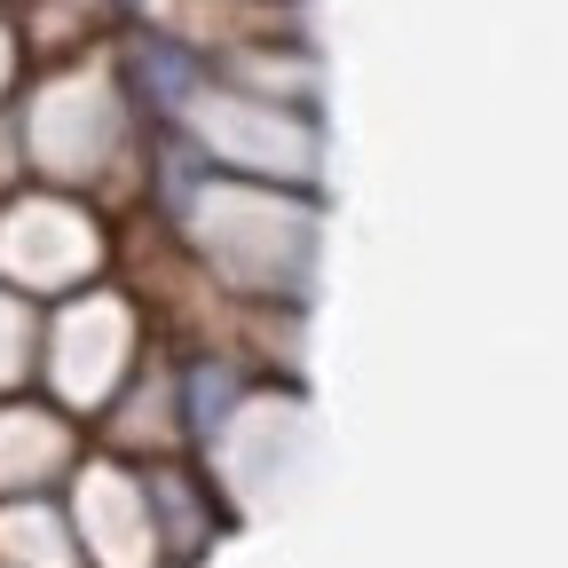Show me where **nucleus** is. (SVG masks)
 <instances>
[{"label":"nucleus","instance_id":"f3484780","mask_svg":"<svg viewBox=\"0 0 568 568\" xmlns=\"http://www.w3.org/2000/svg\"><path fill=\"white\" fill-rule=\"evenodd\" d=\"M24 40H17V24H9V9H0V103H17V88H24Z\"/></svg>","mask_w":568,"mask_h":568},{"label":"nucleus","instance_id":"6ab92c4d","mask_svg":"<svg viewBox=\"0 0 568 568\" xmlns=\"http://www.w3.org/2000/svg\"><path fill=\"white\" fill-rule=\"evenodd\" d=\"M0 9H9V0H0Z\"/></svg>","mask_w":568,"mask_h":568},{"label":"nucleus","instance_id":"20e7f679","mask_svg":"<svg viewBox=\"0 0 568 568\" xmlns=\"http://www.w3.org/2000/svg\"><path fill=\"white\" fill-rule=\"evenodd\" d=\"M174 134L213 174H245V182H276V190H316L324 182V126H316V111L245 95L230 80H205L182 103Z\"/></svg>","mask_w":568,"mask_h":568},{"label":"nucleus","instance_id":"423d86ee","mask_svg":"<svg viewBox=\"0 0 568 568\" xmlns=\"http://www.w3.org/2000/svg\"><path fill=\"white\" fill-rule=\"evenodd\" d=\"M71 537H80V560L95 568H159V529H151V506H142V474L126 458H88L71 466Z\"/></svg>","mask_w":568,"mask_h":568},{"label":"nucleus","instance_id":"ddd939ff","mask_svg":"<svg viewBox=\"0 0 568 568\" xmlns=\"http://www.w3.org/2000/svg\"><path fill=\"white\" fill-rule=\"evenodd\" d=\"M174 387H182V435H213L237 403H245V364L237 355H190V364H174Z\"/></svg>","mask_w":568,"mask_h":568},{"label":"nucleus","instance_id":"0eeeda50","mask_svg":"<svg viewBox=\"0 0 568 568\" xmlns=\"http://www.w3.org/2000/svg\"><path fill=\"white\" fill-rule=\"evenodd\" d=\"M111 71H119V88H126V103H134L142 126H174L182 103L213 80L205 48L182 40L174 24H119V40H111Z\"/></svg>","mask_w":568,"mask_h":568},{"label":"nucleus","instance_id":"f8f14e48","mask_svg":"<svg viewBox=\"0 0 568 568\" xmlns=\"http://www.w3.org/2000/svg\"><path fill=\"white\" fill-rule=\"evenodd\" d=\"M0 560L9 568H88L80 537L48 497H0Z\"/></svg>","mask_w":568,"mask_h":568},{"label":"nucleus","instance_id":"9d476101","mask_svg":"<svg viewBox=\"0 0 568 568\" xmlns=\"http://www.w3.org/2000/svg\"><path fill=\"white\" fill-rule=\"evenodd\" d=\"M103 418H111V435H119L126 450H174V443H190V435H182L174 364H166V355H151V347H142V364L126 372V387L103 403Z\"/></svg>","mask_w":568,"mask_h":568},{"label":"nucleus","instance_id":"4468645a","mask_svg":"<svg viewBox=\"0 0 568 568\" xmlns=\"http://www.w3.org/2000/svg\"><path fill=\"white\" fill-rule=\"evenodd\" d=\"M142 506H151V529H159V552H190L205 537V489L190 466H142Z\"/></svg>","mask_w":568,"mask_h":568},{"label":"nucleus","instance_id":"6e6552de","mask_svg":"<svg viewBox=\"0 0 568 568\" xmlns=\"http://www.w3.org/2000/svg\"><path fill=\"white\" fill-rule=\"evenodd\" d=\"M80 450V418L55 410L48 395H0V497H40L63 481Z\"/></svg>","mask_w":568,"mask_h":568},{"label":"nucleus","instance_id":"9b49d317","mask_svg":"<svg viewBox=\"0 0 568 568\" xmlns=\"http://www.w3.org/2000/svg\"><path fill=\"white\" fill-rule=\"evenodd\" d=\"M17 40L24 63H63V55H95L119 40V9L111 0H17Z\"/></svg>","mask_w":568,"mask_h":568},{"label":"nucleus","instance_id":"f257e3e1","mask_svg":"<svg viewBox=\"0 0 568 568\" xmlns=\"http://www.w3.org/2000/svg\"><path fill=\"white\" fill-rule=\"evenodd\" d=\"M166 222L182 230L190 261L237 301L261 308H301L316 261H324V197L316 190H276L245 174H213L197 166L182 197L166 205Z\"/></svg>","mask_w":568,"mask_h":568},{"label":"nucleus","instance_id":"7ed1b4c3","mask_svg":"<svg viewBox=\"0 0 568 568\" xmlns=\"http://www.w3.org/2000/svg\"><path fill=\"white\" fill-rule=\"evenodd\" d=\"M151 347V324H142V301L119 293L111 276L80 284L40 308V364H32V387H48L55 410L71 418H103V403L126 387V372L142 364Z\"/></svg>","mask_w":568,"mask_h":568},{"label":"nucleus","instance_id":"39448f33","mask_svg":"<svg viewBox=\"0 0 568 568\" xmlns=\"http://www.w3.org/2000/svg\"><path fill=\"white\" fill-rule=\"evenodd\" d=\"M95 276H111V222L95 213V197L48 190V182H24L0 197V284L9 293L48 308Z\"/></svg>","mask_w":568,"mask_h":568},{"label":"nucleus","instance_id":"2eb2a0df","mask_svg":"<svg viewBox=\"0 0 568 568\" xmlns=\"http://www.w3.org/2000/svg\"><path fill=\"white\" fill-rule=\"evenodd\" d=\"M40 364V301L0 284V395H24Z\"/></svg>","mask_w":568,"mask_h":568},{"label":"nucleus","instance_id":"a211bd4d","mask_svg":"<svg viewBox=\"0 0 568 568\" xmlns=\"http://www.w3.org/2000/svg\"><path fill=\"white\" fill-rule=\"evenodd\" d=\"M119 24H174V0H111Z\"/></svg>","mask_w":568,"mask_h":568},{"label":"nucleus","instance_id":"dca6fc26","mask_svg":"<svg viewBox=\"0 0 568 568\" xmlns=\"http://www.w3.org/2000/svg\"><path fill=\"white\" fill-rule=\"evenodd\" d=\"M32 174H24V134H17V103H0V197L9 190H24Z\"/></svg>","mask_w":568,"mask_h":568},{"label":"nucleus","instance_id":"1a4fd4ad","mask_svg":"<svg viewBox=\"0 0 568 568\" xmlns=\"http://www.w3.org/2000/svg\"><path fill=\"white\" fill-rule=\"evenodd\" d=\"M213 80H230L245 95H268V103H293V111H316V88H324V71H316V48L308 40H230V48H213Z\"/></svg>","mask_w":568,"mask_h":568},{"label":"nucleus","instance_id":"f03ea898","mask_svg":"<svg viewBox=\"0 0 568 568\" xmlns=\"http://www.w3.org/2000/svg\"><path fill=\"white\" fill-rule=\"evenodd\" d=\"M17 134H24V174L32 182L95 197L142 142V119L119 88V71H111V48L32 63L24 88H17Z\"/></svg>","mask_w":568,"mask_h":568}]
</instances>
